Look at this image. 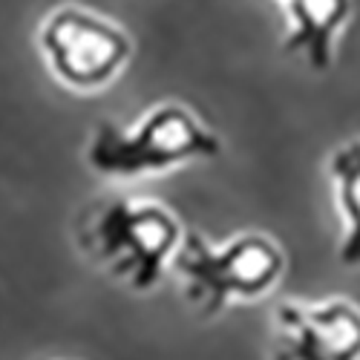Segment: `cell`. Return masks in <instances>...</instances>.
Instances as JSON below:
<instances>
[{
  "label": "cell",
  "instance_id": "7a4b0ae2",
  "mask_svg": "<svg viewBox=\"0 0 360 360\" xmlns=\"http://www.w3.org/2000/svg\"><path fill=\"white\" fill-rule=\"evenodd\" d=\"M219 139L182 104H159L139 124H96L86 144V165L101 176L139 179L188 162L217 159Z\"/></svg>",
  "mask_w": 360,
  "mask_h": 360
},
{
  "label": "cell",
  "instance_id": "6da1fadb",
  "mask_svg": "<svg viewBox=\"0 0 360 360\" xmlns=\"http://www.w3.org/2000/svg\"><path fill=\"white\" fill-rule=\"evenodd\" d=\"M78 243L110 277L133 291H150L179 248V222L159 202L124 196L89 207Z\"/></svg>",
  "mask_w": 360,
  "mask_h": 360
},
{
  "label": "cell",
  "instance_id": "8992f818",
  "mask_svg": "<svg viewBox=\"0 0 360 360\" xmlns=\"http://www.w3.org/2000/svg\"><path fill=\"white\" fill-rule=\"evenodd\" d=\"M291 32L288 52H306L311 70H328L335 58V38L352 15V0H285Z\"/></svg>",
  "mask_w": 360,
  "mask_h": 360
},
{
  "label": "cell",
  "instance_id": "277c9868",
  "mask_svg": "<svg viewBox=\"0 0 360 360\" xmlns=\"http://www.w3.org/2000/svg\"><path fill=\"white\" fill-rule=\"evenodd\" d=\"M38 46L52 75L81 93L107 86L133 52L122 26L81 6L49 12L38 29Z\"/></svg>",
  "mask_w": 360,
  "mask_h": 360
},
{
  "label": "cell",
  "instance_id": "5b68a950",
  "mask_svg": "<svg viewBox=\"0 0 360 360\" xmlns=\"http://www.w3.org/2000/svg\"><path fill=\"white\" fill-rule=\"evenodd\" d=\"M274 360H360V309L349 300L277 306Z\"/></svg>",
  "mask_w": 360,
  "mask_h": 360
},
{
  "label": "cell",
  "instance_id": "52a82bcc",
  "mask_svg": "<svg viewBox=\"0 0 360 360\" xmlns=\"http://www.w3.org/2000/svg\"><path fill=\"white\" fill-rule=\"evenodd\" d=\"M328 176H332L338 207L346 222V236L340 243V262L354 268L360 265V139L338 147L328 159Z\"/></svg>",
  "mask_w": 360,
  "mask_h": 360
},
{
  "label": "cell",
  "instance_id": "3957f363",
  "mask_svg": "<svg viewBox=\"0 0 360 360\" xmlns=\"http://www.w3.org/2000/svg\"><path fill=\"white\" fill-rule=\"evenodd\" d=\"M173 268L199 314L214 317L228 303L257 300L274 288L285 271V257L274 239L262 233H243L222 248H214L199 233H188L173 254Z\"/></svg>",
  "mask_w": 360,
  "mask_h": 360
}]
</instances>
